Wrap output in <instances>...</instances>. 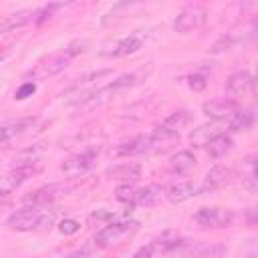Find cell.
<instances>
[{"label":"cell","instance_id":"cell-1","mask_svg":"<svg viewBox=\"0 0 258 258\" xmlns=\"http://www.w3.org/2000/svg\"><path fill=\"white\" fill-rule=\"evenodd\" d=\"M50 224H52V216H44L34 206H24L6 218V226L16 232H30V230L46 228V226L50 228Z\"/></svg>","mask_w":258,"mask_h":258},{"label":"cell","instance_id":"cell-2","mask_svg":"<svg viewBox=\"0 0 258 258\" xmlns=\"http://www.w3.org/2000/svg\"><path fill=\"white\" fill-rule=\"evenodd\" d=\"M137 222L135 220H119V222H111L105 228H101L95 234V244L99 248H111L115 244H119L125 236L133 234L137 230Z\"/></svg>","mask_w":258,"mask_h":258},{"label":"cell","instance_id":"cell-3","mask_svg":"<svg viewBox=\"0 0 258 258\" xmlns=\"http://www.w3.org/2000/svg\"><path fill=\"white\" fill-rule=\"evenodd\" d=\"M208 20V10L202 4H187L185 8H181V12L175 16L173 20V30L187 34L191 30H198L206 24Z\"/></svg>","mask_w":258,"mask_h":258},{"label":"cell","instance_id":"cell-4","mask_svg":"<svg viewBox=\"0 0 258 258\" xmlns=\"http://www.w3.org/2000/svg\"><path fill=\"white\" fill-rule=\"evenodd\" d=\"M194 222L200 228H228L234 222V212L228 208H200L194 214Z\"/></svg>","mask_w":258,"mask_h":258},{"label":"cell","instance_id":"cell-5","mask_svg":"<svg viewBox=\"0 0 258 258\" xmlns=\"http://www.w3.org/2000/svg\"><path fill=\"white\" fill-rule=\"evenodd\" d=\"M97 155H99V149L97 147H87V149H83L79 153H73L69 159H64V163H62L60 169H62V173L67 177L83 175V173H87L95 165Z\"/></svg>","mask_w":258,"mask_h":258},{"label":"cell","instance_id":"cell-6","mask_svg":"<svg viewBox=\"0 0 258 258\" xmlns=\"http://www.w3.org/2000/svg\"><path fill=\"white\" fill-rule=\"evenodd\" d=\"M40 171V165H18L14 169H10L8 173L0 175V198L12 194L14 189H18L22 183H26L32 175H36Z\"/></svg>","mask_w":258,"mask_h":258},{"label":"cell","instance_id":"cell-7","mask_svg":"<svg viewBox=\"0 0 258 258\" xmlns=\"http://www.w3.org/2000/svg\"><path fill=\"white\" fill-rule=\"evenodd\" d=\"M36 125V119H16V121H6L0 123V147H8L14 139H20L32 131Z\"/></svg>","mask_w":258,"mask_h":258},{"label":"cell","instance_id":"cell-8","mask_svg":"<svg viewBox=\"0 0 258 258\" xmlns=\"http://www.w3.org/2000/svg\"><path fill=\"white\" fill-rule=\"evenodd\" d=\"M202 111L206 117L214 119V121H222L226 117H232L238 111V101L232 97H216L210 99L202 105Z\"/></svg>","mask_w":258,"mask_h":258},{"label":"cell","instance_id":"cell-9","mask_svg":"<svg viewBox=\"0 0 258 258\" xmlns=\"http://www.w3.org/2000/svg\"><path fill=\"white\" fill-rule=\"evenodd\" d=\"M254 87H256L254 77L248 71H236L226 81V91H228V95H232V99H236V97H252L254 95Z\"/></svg>","mask_w":258,"mask_h":258},{"label":"cell","instance_id":"cell-10","mask_svg":"<svg viewBox=\"0 0 258 258\" xmlns=\"http://www.w3.org/2000/svg\"><path fill=\"white\" fill-rule=\"evenodd\" d=\"M143 44H145V32L137 30V32H131L129 36H123V38L115 40L109 50H103V54H107V56H127V54H135L137 50H141Z\"/></svg>","mask_w":258,"mask_h":258},{"label":"cell","instance_id":"cell-11","mask_svg":"<svg viewBox=\"0 0 258 258\" xmlns=\"http://www.w3.org/2000/svg\"><path fill=\"white\" fill-rule=\"evenodd\" d=\"M115 153L119 157H133V155H143L151 153V135L149 133H139L131 139H125L117 145Z\"/></svg>","mask_w":258,"mask_h":258},{"label":"cell","instance_id":"cell-12","mask_svg":"<svg viewBox=\"0 0 258 258\" xmlns=\"http://www.w3.org/2000/svg\"><path fill=\"white\" fill-rule=\"evenodd\" d=\"M71 60H73V56H71V52L64 48V50L52 54V56H50L48 60H44L42 64H38V69L32 73V77H54V75H58L60 71H64Z\"/></svg>","mask_w":258,"mask_h":258},{"label":"cell","instance_id":"cell-13","mask_svg":"<svg viewBox=\"0 0 258 258\" xmlns=\"http://www.w3.org/2000/svg\"><path fill=\"white\" fill-rule=\"evenodd\" d=\"M28 22H34V10H32V8H22V10H16V12L8 14V16L0 22V38L6 36V34L16 32L18 28L26 26Z\"/></svg>","mask_w":258,"mask_h":258},{"label":"cell","instance_id":"cell-14","mask_svg":"<svg viewBox=\"0 0 258 258\" xmlns=\"http://www.w3.org/2000/svg\"><path fill=\"white\" fill-rule=\"evenodd\" d=\"M230 177H232V169H230V167H226V165H214V167L206 173L200 191H202V194L216 191V189L224 187V185L230 181Z\"/></svg>","mask_w":258,"mask_h":258},{"label":"cell","instance_id":"cell-15","mask_svg":"<svg viewBox=\"0 0 258 258\" xmlns=\"http://www.w3.org/2000/svg\"><path fill=\"white\" fill-rule=\"evenodd\" d=\"M62 191V185L58 183H50V185H42L38 189H34L32 194L24 196V206H34V208H40V206H46L50 204L58 194Z\"/></svg>","mask_w":258,"mask_h":258},{"label":"cell","instance_id":"cell-16","mask_svg":"<svg viewBox=\"0 0 258 258\" xmlns=\"http://www.w3.org/2000/svg\"><path fill=\"white\" fill-rule=\"evenodd\" d=\"M198 194L196 185L189 181V179H181V181H175L167 187L165 191V198L171 202V204H181V202H187L189 198H194Z\"/></svg>","mask_w":258,"mask_h":258},{"label":"cell","instance_id":"cell-17","mask_svg":"<svg viewBox=\"0 0 258 258\" xmlns=\"http://www.w3.org/2000/svg\"><path fill=\"white\" fill-rule=\"evenodd\" d=\"M189 119H191V117H189V111L181 109V111H175V113H171L169 117H165L157 129H161V131H165V133H171V135H179V131L187 127Z\"/></svg>","mask_w":258,"mask_h":258},{"label":"cell","instance_id":"cell-18","mask_svg":"<svg viewBox=\"0 0 258 258\" xmlns=\"http://www.w3.org/2000/svg\"><path fill=\"white\" fill-rule=\"evenodd\" d=\"M107 175L111 179H119V181H137L141 177V165L139 163H121V165H115V167H109L107 169Z\"/></svg>","mask_w":258,"mask_h":258},{"label":"cell","instance_id":"cell-19","mask_svg":"<svg viewBox=\"0 0 258 258\" xmlns=\"http://www.w3.org/2000/svg\"><path fill=\"white\" fill-rule=\"evenodd\" d=\"M161 194L163 189L155 183H149L141 189H135V196H133V202L131 206H143V208H149V206H155L159 200H161Z\"/></svg>","mask_w":258,"mask_h":258},{"label":"cell","instance_id":"cell-20","mask_svg":"<svg viewBox=\"0 0 258 258\" xmlns=\"http://www.w3.org/2000/svg\"><path fill=\"white\" fill-rule=\"evenodd\" d=\"M232 145H234L232 137L226 135V133H220V135H216L214 139H210L206 143V151H208V155L212 159H220V157H224L232 149Z\"/></svg>","mask_w":258,"mask_h":258},{"label":"cell","instance_id":"cell-21","mask_svg":"<svg viewBox=\"0 0 258 258\" xmlns=\"http://www.w3.org/2000/svg\"><path fill=\"white\" fill-rule=\"evenodd\" d=\"M194 165H196V155H194L191 151H187V149L177 151V153L171 155V159H169V169H171L173 173H183V171L191 169Z\"/></svg>","mask_w":258,"mask_h":258},{"label":"cell","instance_id":"cell-22","mask_svg":"<svg viewBox=\"0 0 258 258\" xmlns=\"http://www.w3.org/2000/svg\"><path fill=\"white\" fill-rule=\"evenodd\" d=\"M230 129L232 131H248L254 125V111L252 109H238L230 117Z\"/></svg>","mask_w":258,"mask_h":258},{"label":"cell","instance_id":"cell-23","mask_svg":"<svg viewBox=\"0 0 258 258\" xmlns=\"http://www.w3.org/2000/svg\"><path fill=\"white\" fill-rule=\"evenodd\" d=\"M220 133H222V131H220L218 123H212V125H202V127L194 129L191 135H189V139H191L194 145H206L210 139H214V137L220 135Z\"/></svg>","mask_w":258,"mask_h":258},{"label":"cell","instance_id":"cell-24","mask_svg":"<svg viewBox=\"0 0 258 258\" xmlns=\"http://www.w3.org/2000/svg\"><path fill=\"white\" fill-rule=\"evenodd\" d=\"M60 8H64L62 2H48V4H44V6H40V8H34V24L46 22V20L52 18L54 12L60 10Z\"/></svg>","mask_w":258,"mask_h":258},{"label":"cell","instance_id":"cell-25","mask_svg":"<svg viewBox=\"0 0 258 258\" xmlns=\"http://www.w3.org/2000/svg\"><path fill=\"white\" fill-rule=\"evenodd\" d=\"M137 81H139V73H127V75L117 77V79H115L113 83H109L105 89H107V91H109V95H111V93H117V91H121V89L133 87Z\"/></svg>","mask_w":258,"mask_h":258},{"label":"cell","instance_id":"cell-26","mask_svg":"<svg viewBox=\"0 0 258 258\" xmlns=\"http://www.w3.org/2000/svg\"><path fill=\"white\" fill-rule=\"evenodd\" d=\"M226 254H228V248L224 244H210L200 248L194 254V258H226Z\"/></svg>","mask_w":258,"mask_h":258},{"label":"cell","instance_id":"cell-27","mask_svg":"<svg viewBox=\"0 0 258 258\" xmlns=\"http://www.w3.org/2000/svg\"><path fill=\"white\" fill-rule=\"evenodd\" d=\"M234 44H236V38H234L232 34H224V36H220V38L212 44L210 52H212V54H222V52H228L230 48H234Z\"/></svg>","mask_w":258,"mask_h":258},{"label":"cell","instance_id":"cell-28","mask_svg":"<svg viewBox=\"0 0 258 258\" xmlns=\"http://www.w3.org/2000/svg\"><path fill=\"white\" fill-rule=\"evenodd\" d=\"M133 196H135V187H133L131 183H123V185H119V187L115 189V198H117L119 202L129 204V206H131V202H133Z\"/></svg>","mask_w":258,"mask_h":258},{"label":"cell","instance_id":"cell-29","mask_svg":"<svg viewBox=\"0 0 258 258\" xmlns=\"http://www.w3.org/2000/svg\"><path fill=\"white\" fill-rule=\"evenodd\" d=\"M34 93H36V85H34L32 81H26V83H22V85L16 89V93H14V99H16V101H24V99L32 97Z\"/></svg>","mask_w":258,"mask_h":258},{"label":"cell","instance_id":"cell-30","mask_svg":"<svg viewBox=\"0 0 258 258\" xmlns=\"http://www.w3.org/2000/svg\"><path fill=\"white\" fill-rule=\"evenodd\" d=\"M79 230H81V224H79L77 220H73V218H67V220H62V222L58 224V232L64 234V236H73V234H77Z\"/></svg>","mask_w":258,"mask_h":258},{"label":"cell","instance_id":"cell-31","mask_svg":"<svg viewBox=\"0 0 258 258\" xmlns=\"http://www.w3.org/2000/svg\"><path fill=\"white\" fill-rule=\"evenodd\" d=\"M187 85H189V89H191V91L200 93V91H204V89H206L208 81H206V77H204V75L194 73V75H189V77H187Z\"/></svg>","mask_w":258,"mask_h":258},{"label":"cell","instance_id":"cell-32","mask_svg":"<svg viewBox=\"0 0 258 258\" xmlns=\"http://www.w3.org/2000/svg\"><path fill=\"white\" fill-rule=\"evenodd\" d=\"M153 256H155V252H153V246H151V244L141 246V248L133 254V258H153Z\"/></svg>","mask_w":258,"mask_h":258},{"label":"cell","instance_id":"cell-33","mask_svg":"<svg viewBox=\"0 0 258 258\" xmlns=\"http://www.w3.org/2000/svg\"><path fill=\"white\" fill-rule=\"evenodd\" d=\"M64 258H89V254L87 252H73V254H69Z\"/></svg>","mask_w":258,"mask_h":258},{"label":"cell","instance_id":"cell-34","mask_svg":"<svg viewBox=\"0 0 258 258\" xmlns=\"http://www.w3.org/2000/svg\"><path fill=\"white\" fill-rule=\"evenodd\" d=\"M254 224H256V220H254V210H248V226L254 228Z\"/></svg>","mask_w":258,"mask_h":258},{"label":"cell","instance_id":"cell-35","mask_svg":"<svg viewBox=\"0 0 258 258\" xmlns=\"http://www.w3.org/2000/svg\"><path fill=\"white\" fill-rule=\"evenodd\" d=\"M115 258H119V256H115Z\"/></svg>","mask_w":258,"mask_h":258}]
</instances>
